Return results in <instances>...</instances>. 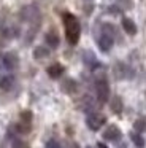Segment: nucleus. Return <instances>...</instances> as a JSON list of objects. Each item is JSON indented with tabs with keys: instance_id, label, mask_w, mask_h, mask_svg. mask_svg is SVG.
Returning <instances> with one entry per match:
<instances>
[{
	"instance_id": "1a4fd4ad",
	"label": "nucleus",
	"mask_w": 146,
	"mask_h": 148,
	"mask_svg": "<svg viewBox=\"0 0 146 148\" xmlns=\"http://www.w3.org/2000/svg\"><path fill=\"white\" fill-rule=\"evenodd\" d=\"M13 83H14V78H13L11 75H6V77L0 78V89L10 91L13 88Z\"/></svg>"
},
{
	"instance_id": "dca6fc26",
	"label": "nucleus",
	"mask_w": 146,
	"mask_h": 148,
	"mask_svg": "<svg viewBox=\"0 0 146 148\" xmlns=\"http://www.w3.org/2000/svg\"><path fill=\"white\" fill-rule=\"evenodd\" d=\"M11 148H29V145L25 143L24 140H21V138H14V140H13Z\"/></svg>"
},
{
	"instance_id": "f3484780",
	"label": "nucleus",
	"mask_w": 146,
	"mask_h": 148,
	"mask_svg": "<svg viewBox=\"0 0 146 148\" xmlns=\"http://www.w3.org/2000/svg\"><path fill=\"white\" fill-rule=\"evenodd\" d=\"M44 148H60V143L56 140V138H51V140H48V142H46Z\"/></svg>"
},
{
	"instance_id": "f257e3e1",
	"label": "nucleus",
	"mask_w": 146,
	"mask_h": 148,
	"mask_svg": "<svg viewBox=\"0 0 146 148\" xmlns=\"http://www.w3.org/2000/svg\"><path fill=\"white\" fill-rule=\"evenodd\" d=\"M63 24H65V35L70 45H76L79 40V34H81V27L79 23L73 14L65 13L63 14Z\"/></svg>"
},
{
	"instance_id": "20e7f679",
	"label": "nucleus",
	"mask_w": 146,
	"mask_h": 148,
	"mask_svg": "<svg viewBox=\"0 0 146 148\" xmlns=\"http://www.w3.org/2000/svg\"><path fill=\"white\" fill-rule=\"evenodd\" d=\"M105 121H106L105 116L100 115V113H91V115L86 118V124H87V127L92 129V131H98V129L105 124Z\"/></svg>"
},
{
	"instance_id": "f8f14e48",
	"label": "nucleus",
	"mask_w": 146,
	"mask_h": 148,
	"mask_svg": "<svg viewBox=\"0 0 146 148\" xmlns=\"http://www.w3.org/2000/svg\"><path fill=\"white\" fill-rule=\"evenodd\" d=\"M130 140L135 143L136 148H143V147H145V138H143L138 132H130Z\"/></svg>"
},
{
	"instance_id": "9b49d317",
	"label": "nucleus",
	"mask_w": 146,
	"mask_h": 148,
	"mask_svg": "<svg viewBox=\"0 0 146 148\" xmlns=\"http://www.w3.org/2000/svg\"><path fill=\"white\" fill-rule=\"evenodd\" d=\"M46 43L51 46V48L59 46V37H57V34L56 32H48L46 34Z\"/></svg>"
},
{
	"instance_id": "aec40b11",
	"label": "nucleus",
	"mask_w": 146,
	"mask_h": 148,
	"mask_svg": "<svg viewBox=\"0 0 146 148\" xmlns=\"http://www.w3.org/2000/svg\"><path fill=\"white\" fill-rule=\"evenodd\" d=\"M89 148H91V147H89Z\"/></svg>"
},
{
	"instance_id": "6ab92c4d",
	"label": "nucleus",
	"mask_w": 146,
	"mask_h": 148,
	"mask_svg": "<svg viewBox=\"0 0 146 148\" xmlns=\"http://www.w3.org/2000/svg\"><path fill=\"white\" fill-rule=\"evenodd\" d=\"M98 148H108V147H105L103 143H98Z\"/></svg>"
},
{
	"instance_id": "0eeeda50",
	"label": "nucleus",
	"mask_w": 146,
	"mask_h": 148,
	"mask_svg": "<svg viewBox=\"0 0 146 148\" xmlns=\"http://www.w3.org/2000/svg\"><path fill=\"white\" fill-rule=\"evenodd\" d=\"M62 73H63V67L60 64H53L48 67V75L51 78H59Z\"/></svg>"
},
{
	"instance_id": "4468645a",
	"label": "nucleus",
	"mask_w": 146,
	"mask_h": 148,
	"mask_svg": "<svg viewBox=\"0 0 146 148\" xmlns=\"http://www.w3.org/2000/svg\"><path fill=\"white\" fill-rule=\"evenodd\" d=\"M49 54V49L43 48V46H38L37 49L33 51V58L35 59H41V58H46V56Z\"/></svg>"
},
{
	"instance_id": "f03ea898",
	"label": "nucleus",
	"mask_w": 146,
	"mask_h": 148,
	"mask_svg": "<svg viewBox=\"0 0 146 148\" xmlns=\"http://www.w3.org/2000/svg\"><path fill=\"white\" fill-rule=\"evenodd\" d=\"M113 27L110 26V24H105L103 26V34L100 35V38H98V48L102 49V51H110L111 46H113Z\"/></svg>"
},
{
	"instance_id": "423d86ee",
	"label": "nucleus",
	"mask_w": 146,
	"mask_h": 148,
	"mask_svg": "<svg viewBox=\"0 0 146 148\" xmlns=\"http://www.w3.org/2000/svg\"><path fill=\"white\" fill-rule=\"evenodd\" d=\"M18 56L14 54V53H6L5 56H3V65H5L8 70H11V69H16L18 67Z\"/></svg>"
},
{
	"instance_id": "39448f33",
	"label": "nucleus",
	"mask_w": 146,
	"mask_h": 148,
	"mask_svg": "<svg viewBox=\"0 0 146 148\" xmlns=\"http://www.w3.org/2000/svg\"><path fill=\"white\" fill-rule=\"evenodd\" d=\"M103 138L105 140H110V142H116V140H119L121 138V131H119V127L117 126H108L106 127V131L103 132Z\"/></svg>"
},
{
	"instance_id": "6e6552de",
	"label": "nucleus",
	"mask_w": 146,
	"mask_h": 148,
	"mask_svg": "<svg viewBox=\"0 0 146 148\" xmlns=\"http://www.w3.org/2000/svg\"><path fill=\"white\" fill-rule=\"evenodd\" d=\"M122 27H124V30H126L129 35H135V34H136V26H135V23H133L132 19L124 18V19H122Z\"/></svg>"
},
{
	"instance_id": "ddd939ff",
	"label": "nucleus",
	"mask_w": 146,
	"mask_h": 148,
	"mask_svg": "<svg viewBox=\"0 0 146 148\" xmlns=\"http://www.w3.org/2000/svg\"><path fill=\"white\" fill-rule=\"evenodd\" d=\"M133 127H135L136 132H146V116L136 119V121L133 123Z\"/></svg>"
},
{
	"instance_id": "a211bd4d",
	"label": "nucleus",
	"mask_w": 146,
	"mask_h": 148,
	"mask_svg": "<svg viewBox=\"0 0 146 148\" xmlns=\"http://www.w3.org/2000/svg\"><path fill=\"white\" fill-rule=\"evenodd\" d=\"M22 119H24V121H27V123H30L32 113H30V112H24V113H22Z\"/></svg>"
},
{
	"instance_id": "7ed1b4c3",
	"label": "nucleus",
	"mask_w": 146,
	"mask_h": 148,
	"mask_svg": "<svg viewBox=\"0 0 146 148\" xmlns=\"http://www.w3.org/2000/svg\"><path fill=\"white\" fill-rule=\"evenodd\" d=\"M95 92H97V99L100 103H105L110 97V86L105 78H98L95 81Z\"/></svg>"
},
{
	"instance_id": "9d476101",
	"label": "nucleus",
	"mask_w": 146,
	"mask_h": 148,
	"mask_svg": "<svg viewBox=\"0 0 146 148\" xmlns=\"http://www.w3.org/2000/svg\"><path fill=\"white\" fill-rule=\"evenodd\" d=\"M84 62H86V65H89L91 69L98 67V61L95 59V56L92 54V53H87V51L84 53Z\"/></svg>"
},
{
	"instance_id": "2eb2a0df",
	"label": "nucleus",
	"mask_w": 146,
	"mask_h": 148,
	"mask_svg": "<svg viewBox=\"0 0 146 148\" xmlns=\"http://www.w3.org/2000/svg\"><path fill=\"white\" fill-rule=\"evenodd\" d=\"M111 110H113L114 113H121L122 112V102H121L119 97H114L113 102H111Z\"/></svg>"
}]
</instances>
